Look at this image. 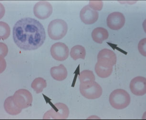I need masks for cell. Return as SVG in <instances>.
I'll use <instances>...</instances> for the list:
<instances>
[{
	"mask_svg": "<svg viewBox=\"0 0 146 120\" xmlns=\"http://www.w3.org/2000/svg\"><path fill=\"white\" fill-rule=\"evenodd\" d=\"M67 23L62 19L52 20L48 25V35L51 39L55 41L64 38L67 33Z\"/></svg>",
	"mask_w": 146,
	"mask_h": 120,
	"instance_id": "obj_3",
	"label": "cell"
},
{
	"mask_svg": "<svg viewBox=\"0 0 146 120\" xmlns=\"http://www.w3.org/2000/svg\"><path fill=\"white\" fill-rule=\"evenodd\" d=\"M10 33V29L7 23L1 22V38L5 39L9 36Z\"/></svg>",
	"mask_w": 146,
	"mask_h": 120,
	"instance_id": "obj_20",
	"label": "cell"
},
{
	"mask_svg": "<svg viewBox=\"0 0 146 120\" xmlns=\"http://www.w3.org/2000/svg\"><path fill=\"white\" fill-rule=\"evenodd\" d=\"M69 110L66 104L63 103L54 104L52 108L45 113L44 119H66L68 117Z\"/></svg>",
	"mask_w": 146,
	"mask_h": 120,
	"instance_id": "obj_5",
	"label": "cell"
},
{
	"mask_svg": "<svg viewBox=\"0 0 146 120\" xmlns=\"http://www.w3.org/2000/svg\"><path fill=\"white\" fill-rule=\"evenodd\" d=\"M117 62V56L113 51L104 49L100 51L98 55V64L106 67H113Z\"/></svg>",
	"mask_w": 146,
	"mask_h": 120,
	"instance_id": "obj_8",
	"label": "cell"
},
{
	"mask_svg": "<svg viewBox=\"0 0 146 120\" xmlns=\"http://www.w3.org/2000/svg\"><path fill=\"white\" fill-rule=\"evenodd\" d=\"M46 81L42 77L35 78L31 84L32 88L37 94H39L42 92L44 88H46Z\"/></svg>",
	"mask_w": 146,
	"mask_h": 120,
	"instance_id": "obj_19",
	"label": "cell"
},
{
	"mask_svg": "<svg viewBox=\"0 0 146 120\" xmlns=\"http://www.w3.org/2000/svg\"><path fill=\"white\" fill-rule=\"evenodd\" d=\"M86 55V49L81 45H76L72 48L70 51V56L74 60L77 59H85Z\"/></svg>",
	"mask_w": 146,
	"mask_h": 120,
	"instance_id": "obj_17",
	"label": "cell"
},
{
	"mask_svg": "<svg viewBox=\"0 0 146 120\" xmlns=\"http://www.w3.org/2000/svg\"><path fill=\"white\" fill-rule=\"evenodd\" d=\"M132 93L137 96H142L146 93V79L143 77H137L132 80L130 83Z\"/></svg>",
	"mask_w": 146,
	"mask_h": 120,
	"instance_id": "obj_12",
	"label": "cell"
},
{
	"mask_svg": "<svg viewBox=\"0 0 146 120\" xmlns=\"http://www.w3.org/2000/svg\"><path fill=\"white\" fill-rule=\"evenodd\" d=\"M108 31L104 28H96L92 32V39L98 43H102L104 41L108 39Z\"/></svg>",
	"mask_w": 146,
	"mask_h": 120,
	"instance_id": "obj_14",
	"label": "cell"
},
{
	"mask_svg": "<svg viewBox=\"0 0 146 120\" xmlns=\"http://www.w3.org/2000/svg\"><path fill=\"white\" fill-rule=\"evenodd\" d=\"M13 98L15 106L22 110L32 106V95L27 90L25 89L18 90L15 92Z\"/></svg>",
	"mask_w": 146,
	"mask_h": 120,
	"instance_id": "obj_4",
	"label": "cell"
},
{
	"mask_svg": "<svg viewBox=\"0 0 146 120\" xmlns=\"http://www.w3.org/2000/svg\"><path fill=\"white\" fill-rule=\"evenodd\" d=\"M51 54L54 59L59 61H64L67 59L69 54L68 48L65 44L57 42L52 46Z\"/></svg>",
	"mask_w": 146,
	"mask_h": 120,
	"instance_id": "obj_9",
	"label": "cell"
},
{
	"mask_svg": "<svg viewBox=\"0 0 146 120\" xmlns=\"http://www.w3.org/2000/svg\"><path fill=\"white\" fill-rule=\"evenodd\" d=\"M52 12L53 7L51 3L47 1H40L34 6V14L40 20L47 19L51 15Z\"/></svg>",
	"mask_w": 146,
	"mask_h": 120,
	"instance_id": "obj_7",
	"label": "cell"
},
{
	"mask_svg": "<svg viewBox=\"0 0 146 120\" xmlns=\"http://www.w3.org/2000/svg\"><path fill=\"white\" fill-rule=\"evenodd\" d=\"M125 21L124 15L120 12H114L110 13L107 19L108 26L113 30H119L123 28Z\"/></svg>",
	"mask_w": 146,
	"mask_h": 120,
	"instance_id": "obj_10",
	"label": "cell"
},
{
	"mask_svg": "<svg viewBox=\"0 0 146 120\" xmlns=\"http://www.w3.org/2000/svg\"><path fill=\"white\" fill-rule=\"evenodd\" d=\"M146 39L144 38L139 41L138 45V49L140 53L144 56H146Z\"/></svg>",
	"mask_w": 146,
	"mask_h": 120,
	"instance_id": "obj_21",
	"label": "cell"
},
{
	"mask_svg": "<svg viewBox=\"0 0 146 120\" xmlns=\"http://www.w3.org/2000/svg\"><path fill=\"white\" fill-rule=\"evenodd\" d=\"M98 12L92 9L89 5L84 7L80 12L81 20L86 24L95 23L98 20Z\"/></svg>",
	"mask_w": 146,
	"mask_h": 120,
	"instance_id": "obj_11",
	"label": "cell"
},
{
	"mask_svg": "<svg viewBox=\"0 0 146 120\" xmlns=\"http://www.w3.org/2000/svg\"><path fill=\"white\" fill-rule=\"evenodd\" d=\"M13 38L15 43L21 49L35 50L40 47L45 41V30L38 20L31 18H25L15 24Z\"/></svg>",
	"mask_w": 146,
	"mask_h": 120,
	"instance_id": "obj_1",
	"label": "cell"
},
{
	"mask_svg": "<svg viewBox=\"0 0 146 120\" xmlns=\"http://www.w3.org/2000/svg\"><path fill=\"white\" fill-rule=\"evenodd\" d=\"M95 71L97 75L101 78L108 77L113 72V67H106L96 63L95 66Z\"/></svg>",
	"mask_w": 146,
	"mask_h": 120,
	"instance_id": "obj_18",
	"label": "cell"
},
{
	"mask_svg": "<svg viewBox=\"0 0 146 120\" xmlns=\"http://www.w3.org/2000/svg\"><path fill=\"white\" fill-rule=\"evenodd\" d=\"M81 85H86L95 81V76L92 71L85 70L82 71L78 76Z\"/></svg>",
	"mask_w": 146,
	"mask_h": 120,
	"instance_id": "obj_16",
	"label": "cell"
},
{
	"mask_svg": "<svg viewBox=\"0 0 146 120\" xmlns=\"http://www.w3.org/2000/svg\"><path fill=\"white\" fill-rule=\"evenodd\" d=\"M4 107L8 113L13 115L18 114L22 111V109L15 106L13 102V96H10L6 99L4 103Z\"/></svg>",
	"mask_w": 146,
	"mask_h": 120,
	"instance_id": "obj_15",
	"label": "cell"
},
{
	"mask_svg": "<svg viewBox=\"0 0 146 120\" xmlns=\"http://www.w3.org/2000/svg\"><path fill=\"white\" fill-rule=\"evenodd\" d=\"M110 103L113 108L117 110L125 108L131 101L130 95L125 90H115L110 96Z\"/></svg>",
	"mask_w": 146,
	"mask_h": 120,
	"instance_id": "obj_2",
	"label": "cell"
},
{
	"mask_svg": "<svg viewBox=\"0 0 146 120\" xmlns=\"http://www.w3.org/2000/svg\"><path fill=\"white\" fill-rule=\"evenodd\" d=\"M79 89L82 96L88 99L98 98L102 94V88L95 81L86 85H80Z\"/></svg>",
	"mask_w": 146,
	"mask_h": 120,
	"instance_id": "obj_6",
	"label": "cell"
},
{
	"mask_svg": "<svg viewBox=\"0 0 146 120\" xmlns=\"http://www.w3.org/2000/svg\"><path fill=\"white\" fill-rule=\"evenodd\" d=\"M50 74L52 77L57 81H61L67 77V70L63 64L58 66L52 67L50 70Z\"/></svg>",
	"mask_w": 146,
	"mask_h": 120,
	"instance_id": "obj_13",
	"label": "cell"
}]
</instances>
